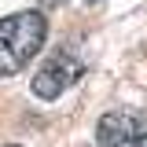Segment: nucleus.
I'll return each instance as SVG.
<instances>
[{
    "instance_id": "nucleus-5",
    "label": "nucleus",
    "mask_w": 147,
    "mask_h": 147,
    "mask_svg": "<svg viewBox=\"0 0 147 147\" xmlns=\"http://www.w3.org/2000/svg\"><path fill=\"white\" fill-rule=\"evenodd\" d=\"M40 4H63V0H40Z\"/></svg>"
},
{
    "instance_id": "nucleus-2",
    "label": "nucleus",
    "mask_w": 147,
    "mask_h": 147,
    "mask_svg": "<svg viewBox=\"0 0 147 147\" xmlns=\"http://www.w3.org/2000/svg\"><path fill=\"white\" fill-rule=\"evenodd\" d=\"M144 129H147V110L140 107L107 110L96 121V147H129Z\"/></svg>"
},
{
    "instance_id": "nucleus-1",
    "label": "nucleus",
    "mask_w": 147,
    "mask_h": 147,
    "mask_svg": "<svg viewBox=\"0 0 147 147\" xmlns=\"http://www.w3.org/2000/svg\"><path fill=\"white\" fill-rule=\"evenodd\" d=\"M44 33H48V18L37 7L0 18V77H15L26 70L30 59L40 52Z\"/></svg>"
},
{
    "instance_id": "nucleus-3",
    "label": "nucleus",
    "mask_w": 147,
    "mask_h": 147,
    "mask_svg": "<svg viewBox=\"0 0 147 147\" xmlns=\"http://www.w3.org/2000/svg\"><path fill=\"white\" fill-rule=\"evenodd\" d=\"M81 74H85V66H81L74 55L55 52V55H48V59L40 63V70L33 74V96H40V99H59Z\"/></svg>"
},
{
    "instance_id": "nucleus-4",
    "label": "nucleus",
    "mask_w": 147,
    "mask_h": 147,
    "mask_svg": "<svg viewBox=\"0 0 147 147\" xmlns=\"http://www.w3.org/2000/svg\"><path fill=\"white\" fill-rule=\"evenodd\" d=\"M129 147H147V129H144V132H140V136H136V140H132Z\"/></svg>"
},
{
    "instance_id": "nucleus-6",
    "label": "nucleus",
    "mask_w": 147,
    "mask_h": 147,
    "mask_svg": "<svg viewBox=\"0 0 147 147\" xmlns=\"http://www.w3.org/2000/svg\"><path fill=\"white\" fill-rule=\"evenodd\" d=\"M4 147H22V144H4Z\"/></svg>"
}]
</instances>
